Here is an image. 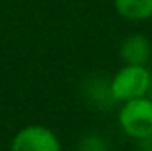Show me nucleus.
Wrapping results in <instances>:
<instances>
[{
	"label": "nucleus",
	"mask_w": 152,
	"mask_h": 151,
	"mask_svg": "<svg viewBox=\"0 0 152 151\" xmlns=\"http://www.w3.org/2000/svg\"><path fill=\"white\" fill-rule=\"evenodd\" d=\"M10 151H62V144L48 126L29 124L12 138Z\"/></svg>",
	"instance_id": "3"
},
{
	"label": "nucleus",
	"mask_w": 152,
	"mask_h": 151,
	"mask_svg": "<svg viewBox=\"0 0 152 151\" xmlns=\"http://www.w3.org/2000/svg\"><path fill=\"white\" fill-rule=\"evenodd\" d=\"M114 8L129 21H145L152 18V0H114Z\"/></svg>",
	"instance_id": "5"
},
{
	"label": "nucleus",
	"mask_w": 152,
	"mask_h": 151,
	"mask_svg": "<svg viewBox=\"0 0 152 151\" xmlns=\"http://www.w3.org/2000/svg\"><path fill=\"white\" fill-rule=\"evenodd\" d=\"M118 124L127 138L141 141L152 136V99L137 97L121 103L118 113Z\"/></svg>",
	"instance_id": "2"
},
{
	"label": "nucleus",
	"mask_w": 152,
	"mask_h": 151,
	"mask_svg": "<svg viewBox=\"0 0 152 151\" xmlns=\"http://www.w3.org/2000/svg\"><path fill=\"white\" fill-rule=\"evenodd\" d=\"M119 54H121V60L125 64H146L152 54V45L145 35L135 33L123 41Z\"/></svg>",
	"instance_id": "4"
},
{
	"label": "nucleus",
	"mask_w": 152,
	"mask_h": 151,
	"mask_svg": "<svg viewBox=\"0 0 152 151\" xmlns=\"http://www.w3.org/2000/svg\"><path fill=\"white\" fill-rule=\"evenodd\" d=\"M152 74L146 64H123L110 81V95L119 103L148 95Z\"/></svg>",
	"instance_id": "1"
}]
</instances>
